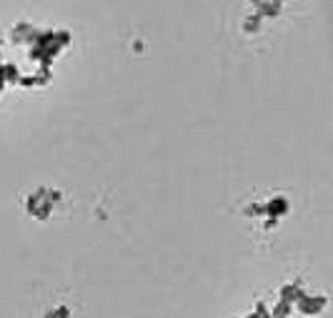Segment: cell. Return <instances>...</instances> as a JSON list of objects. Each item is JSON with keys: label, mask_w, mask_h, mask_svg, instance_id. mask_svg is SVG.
<instances>
[]
</instances>
